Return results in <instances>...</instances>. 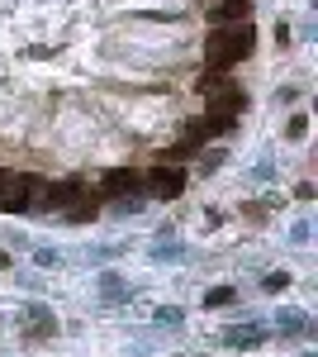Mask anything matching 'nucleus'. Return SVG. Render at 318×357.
Listing matches in <instances>:
<instances>
[{
	"instance_id": "10",
	"label": "nucleus",
	"mask_w": 318,
	"mask_h": 357,
	"mask_svg": "<svg viewBox=\"0 0 318 357\" xmlns=\"http://www.w3.org/2000/svg\"><path fill=\"white\" fill-rule=\"evenodd\" d=\"M195 148H200V143L190 138V143H176V148H166L161 158H166V162H186V158H195Z\"/></svg>"
},
{
	"instance_id": "13",
	"label": "nucleus",
	"mask_w": 318,
	"mask_h": 357,
	"mask_svg": "<svg viewBox=\"0 0 318 357\" xmlns=\"http://www.w3.org/2000/svg\"><path fill=\"white\" fill-rule=\"evenodd\" d=\"M304 134H309V119H304V114H294V119H290V138H304Z\"/></svg>"
},
{
	"instance_id": "14",
	"label": "nucleus",
	"mask_w": 318,
	"mask_h": 357,
	"mask_svg": "<svg viewBox=\"0 0 318 357\" xmlns=\"http://www.w3.org/2000/svg\"><path fill=\"white\" fill-rule=\"evenodd\" d=\"M72 220H77V224H86V220H95V205H77V210H72Z\"/></svg>"
},
{
	"instance_id": "12",
	"label": "nucleus",
	"mask_w": 318,
	"mask_h": 357,
	"mask_svg": "<svg viewBox=\"0 0 318 357\" xmlns=\"http://www.w3.org/2000/svg\"><path fill=\"white\" fill-rule=\"evenodd\" d=\"M228 338H233L238 348H252V343H257V329H233V333H228Z\"/></svg>"
},
{
	"instance_id": "3",
	"label": "nucleus",
	"mask_w": 318,
	"mask_h": 357,
	"mask_svg": "<svg viewBox=\"0 0 318 357\" xmlns=\"http://www.w3.org/2000/svg\"><path fill=\"white\" fill-rule=\"evenodd\" d=\"M143 181H148V191L161 195V200H176V195L186 191V172H181V167H166V162H161L157 172H148Z\"/></svg>"
},
{
	"instance_id": "4",
	"label": "nucleus",
	"mask_w": 318,
	"mask_h": 357,
	"mask_svg": "<svg viewBox=\"0 0 318 357\" xmlns=\"http://www.w3.org/2000/svg\"><path fill=\"white\" fill-rule=\"evenodd\" d=\"M252 15V0H214L209 5V24H242Z\"/></svg>"
},
{
	"instance_id": "15",
	"label": "nucleus",
	"mask_w": 318,
	"mask_h": 357,
	"mask_svg": "<svg viewBox=\"0 0 318 357\" xmlns=\"http://www.w3.org/2000/svg\"><path fill=\"white\" fill-rule=\"evenodd\" d=\"M0 267H10V257H5V252H0Z\"/></svg>"
},
{
	"instance_id": "1",
	"label": "nucleus",
	"mask_w": 318,
	"mask_h": 357,
	"mask_svg": "<svg viewBox=\"0 0 318 357\" xmlns=\"http://www.w3.org/2000/svg\"><path fill=\"white\" fill-rule=\"evenodd\" d=\"M252 48H257V29L247 24H218L205 38V57H209V67H218V72H228V67H238L242 57H252Z\"/></svg>"
},
{
	"instance_id": "5",
	"label": "nucleus",
	"mask_w": 318,
	"mask_h": 357,
	"mask_svg": "<svg viewBox=\"0 0 318 357\" xmlns=\"http://www.w3.org/2000/svg\"><path fill=\"white\" fill-rule=\"evenodd\" d=\"M143 186V172H133V167H114L105 176V195H129Z\"/></svg>"
},
{
	"instance_id": "11",
	"label": "nucleus",
	"mask_w": 318,
	"mask_h": 357,
	"mask_svg": "<svg viewBox=\"0 0 318 357\" xmlns=\"http://www.w3.org/2000/svg\"><path fill=\"white\" fill-rule=\"evenodd\" d=\"M205 305H214V310H218V305H233V291H228V286H214L209 296H205Z\"/></svg>"
},
{
	"instance_id": "6",
	"label": "nucleus",
	"mask_w": 318,
	"mask_h": 357,
	"mask_svg": "<svg viewBox=\"0 0 318 357\" xmlns=\"http://www.w3.org/2000/svg\"><path fill=\"white\" fill-rule=\"evenodd\" d=\"M209 110L238 114V110H247V96H242L238 86H223V91H214V96H209Z\"/></svg>"
},
{
	"instance_id": "9",
	"label": "nucleus",
	"mask_w": 318,
	"mask_h": 357,
	"mask_svg": "<svg viewBox=\"0 0 318 357\" xmlns=\"http://www.w3.org/2000/svg\"><path fill=\"white\" fill-rule=\"evenodd\" d=\"M223 86H233V82H228V72H218V67H209V72L195 77V91H200V96H214V91H223Z\"/></svg>"
},
{
	"instance_id": "7",
	"label": "nucleus",
	"mask_w": 318,
	"mask_h": 357,
	"mask_svg": "<svg viewBox=\"0 0 318 357\" xmlns=\"http://www.w3.org/2000/svg\"><path fill=\"white\" fill-rule=\"evenodd\" d=\"M81 181H57V186H48V195H43V205H77L81 200Z\"/></svg>"
},
{
	"instance_id": "2",
	"label": "nucleus",
	"mask_w": 318,
	"mask_h": 357,
	"mask_svg": "<svg viewBox=\"0 0 318 357\" xmlns=\"http://www.w3.org/2000/svg\"><path fill=\"white\" fill-rule=\"evenodd\" d=\"M233 124H238V114L205 110L200 119H190V138H195V143H205V138H223V134H233Z\"/></svg>"
},
{
	"instance_id": "8",
	"label": "nucleus",
	"mask_w": 318,
	"mask_h": 357,
	"mask_svg": "<svg viewBox=\"0 0 318 357\" xmlns=\"http://www.w3.org/2000/svg\"><path fill=\"white\" fill-rule=\"evenodd\" d=\"M24 181H29V176H19L15 186H0V210H5V215H10V210H29V195L19 191Z\"/></svg>"
}]
</instances>
